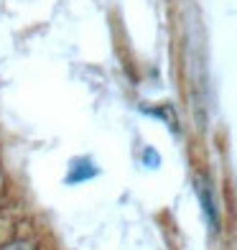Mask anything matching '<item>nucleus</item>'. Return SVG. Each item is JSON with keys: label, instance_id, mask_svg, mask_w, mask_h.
Segmentation results:
<instances>
[{"label": "nucleus", "instance_id": "obj_1", "mask_svg": "<svg viewBox=\"0 0 237 250\" xmlns=\"http://www.w3.org/2000/svg\"><path fill=\"white\" fill-rule=\"evenodd\" d=\"M92 176H97V166L87 156H82V158H74L72 161L69 174H66V184H82V181H89Z\"/></svg>", "mask_w": 237, "mask_h": 250}, {"label": "nucleus", "instance_id": "obj_2", "mask_svg": "<svg viewBox=\"0 0 237 250\" xmlns=\"http://www.w3.org/2000/svg\"><path fill=\"white\" fill-rule=\"evenodd\" d=\"M197 191H199V202H201V207H204V214H207V222L212 230H217V225H219V214H217V204H214V197H212V189L207 181H199L197 184Z\"/></svg>", "mask_w": 237, "mask_h": 250}, {"label": "nucleus", "instance_id": "obj_3", "mask_svg": "<svg viewBox=\"0 0 237 250\" xmlns=\"http://www.w3.org/2000/svg\"><path fill=\"white\" fill-rule=\"evenodd\" d=\"M0 250H39V248L33 245L31 240H10V243H5Z\"/></svg>", "mask_w": 237, "mask_h": 250}]
</instances>
